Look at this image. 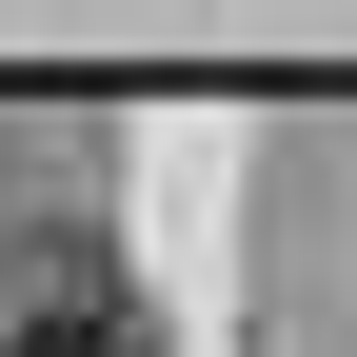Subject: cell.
<instances>
[{"mask_svg": "<svg viewBox=\"0 0 357 357\" xmlns=\"http://www.w3.org/2000/svg\"><path fill=\"white\" fill-rule=\"evenodd\" d=\"M0 357H159L119 298H60V318H0Z\"/></svg>", "mask_w": 357, "mask_h": 357, "instance_id": "obj_1", "label": "cell"}]
</instances>
